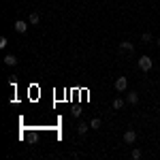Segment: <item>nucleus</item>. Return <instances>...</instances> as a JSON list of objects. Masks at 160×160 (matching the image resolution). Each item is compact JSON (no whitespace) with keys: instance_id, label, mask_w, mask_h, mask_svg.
<instances>
[{"instance_id":"nucleus-7","label":"nucleus","mask_w":160,"mask_h":160,"mask_svg":"<svg viewBox=\"0 0 160 160\" xmlns=\"http://www.w3.org/2000/svg\"><path fill=\"white\" fill-rule=\"evenodd\" d=\"M38 22H41V15H38V13H30L28 24H30V26H38Z\"/></svg>"},{"instance_id":"nucleus-10","label":"nucleus","mask_w":160,"mask_h":160,"mask_svg":"<svg viewBox=\"0 0 160 160\" xmlns=\"http://www.w3.org/2000/svg\"><path fill=\"white\" fill-rule=\"evenodd\" d=\"M100 126H102V122H100V118H94V120L90 122V128H94V130H98Z\"/></svg>"},{"instance_id":"nucleus-4","label":"nucleus","mask_w":160,"mask_h":160,"mask_svg":"<svg viewBox=\"0 0 160 160\" xmlns=\"http://www.w3.org/2000/svg\"><path fill=\"white\" fill-rule=\"evenodd\" d=\"M135 141H137V132L135 130H126V132H124V143H130V145H132Z\"/></svg>"},{"instance_id":"nucleus-15","label":"nucleus","mask_w":160,"mask_h":160,"mask_svg":"<svg viewBox=\"0 0 160 160\" xmlns=\"http://www.w3.org/2000/svg\"><path fill=\"white\" fill-rule=\"evenodd\" d=\"M156 43H158V47H160V37H158V41H156Z\"/></svg>"},{"instance_id":"nucleus-2","label":"nucleus","mask_w":160,"mask_h":160,"mask_svg":"<svg viewBox=\"0 0 160 160\" xmlns=\"http://www.w3.org/2000/svg\"><path fill=\"white\" fill-rule=\"evenodd\" d=\"M126 88H128V79H126L124 75H120V77L115 79V90H118V92H126Z\"/></svg>"},{"instance_id":"nucleus-13","label":"nucleus","mask_w":160,"mask_h":160,"mask_svg":"<svg viewBox=\"0 0 160 160\" xmlns=\"http://www.w3.org/2000/svg\"><path fill=\"white\" fill-rule=\"evenodd\" d=\"M141 41H143V43H149V41H152V34H148V32H145V34L141 37Z\"/></svg>"},{"instance_id":"nucleus-14","label":"nucleus","mask_w":160,"mask_h":160,"mask_svg":"<svg viewBox=\"0 0 160 160\" xmlns=\"http://www.w3.org/2000/svg\"><path fill=\"white\" fill-rule=\"evenodd\" d=\"M81 111H83V109H79V107H77V109H73L71 113H73V118H79V115H81Z\"/></svg>"},{"instance_id":"nucleus-6","label":"nucleus","mask_w":160,"mask_h":160,"mask_svg":"<svg viewBox=\"0 0 160 160\" xmlns=\"http://www.w3.org/2000/svg\"><path fill=\"white\" fill-rule=\"evenodd\" d=\"M4 64H7V66H15V64H17V58H15L13 53H7V56H4Z\"/></svg>"},{"instance_id":"nucleus-11","label":"nucleus","mask_w":160,"mask_h":160,"mask_svg":"<svg viewBox=\"0 0 160 160\" xmlns=\"http://www.w3.org/2000/svg\"><path fill=\"white\" fill-rule=\"evenodd\" d=\"M111 105H113V109H122V107H124V100L122 98H113Z\"/></svg>"},{"instance_id":"nucleus-1","label":"nucleus","mask_w":160,"mask_h":160,"mask_svg":"<svg viewBox=\"0 0 160 160\" xmlns=\"http://www.w3.org/2000/svg\"><path fill=\"white\" fill-rule=\"evenodd\" d=\"M152 66H154V62H152L149 56H141V58H139V68H141L143 73H149V71H152Z\"/></svg>"},{"instance_id":"nucleus-12","label":"nucleus","mask_w":160,"mask_h":160,"mask_svg":"<svg viewBox=\"0 0 160 160\" xmlns=\"http://www.w3.org/2000/svg\"><path fill=\"white\" fill-rule=\"evenodd\" d=\"M141 156H143V152H141V149H132V154H130V158H132V160H139Z\"/></svg>"},{"instance_id":"nucleus-3","label":"nucleus","mask_w":160,"mask_h":160,"mask_svg":"<svg viewBox=\"0 0 160 160\" xmlns=\"http://www.w3.org/2000/svg\"><path fill=\"white\" fill-rule=\"evenodd\" d=\"M13 28H15V30H17L19 34H24L26 30H28V22H24V19H17V22L13 24Z\"/></svg>"},{"instance_id":"nucleus-8","label":"nucleus","mask_w":160,"mask_h":160,"mask_svg":"<svg viewBox=\"0 0 160 160\" xmlns=\"http://www.w3.org/2000/svg\"><path fill=\"white\" fill-rule=\"evenodd\" d=\"M126 100H128L130 105H137V102H139V94H137V92H128V96H126Z\"/></svg>"},{"instance_id":"nucleus-5","label":"nucleus","mask_w":160,"mask_h":160,"mask_svg":"<svg viewBox=\"0 0 160 160\" xmlns=\"http://www.w3.org/2000/svg\"><path fill=\"white\" fill-rule=\"evenodd\" d=\"M120 49L122 51H135V45H132L130 41H122V43H120Z\"/></svg>"},{"instance_id":"nucleus-9","label":"nucleus","mask_w":160,"mask_h":160,"mask_svg":"<svg viewBox=\"0 0 160 160\" xmlns=\"http://www.w3.org/2000/svg\"><path fill=\"white\" fill-rule=\"evenodd\" d=\"M88 128H90V124L81 122L79 126H77V132H79V135H86V132H88Z\"/></svg>"}]
</instances>
